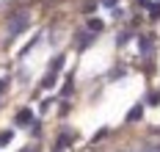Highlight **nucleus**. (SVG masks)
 I'll use <instances>...</instances> for the list:
<instances>
[{"label":"nucleus","instance_id":"nucleus-1","mask_svg":"<svg viewBox=\"0 0 160 152\" xmlns=\"http://www.w3.org/2000/svg\"><path fill=\"white\" fill-rule=\"evenodd\" d=\"M25 25H28V14H22V17H17L14 22L8 25V33H11V36H17L19 31H22V28H25Z\"/></svg>","mask_w":160,"mask_h":152},{"label":"nucleus","instance_id":"nucleus-2","mask_svg":"<svg viewBox=\"0 0 160 152\" xmlns=\"http://www.w3.org/2000/svg\"><path fill=\"white\" fill-rule=\"evenodd\" d=\"M141 114H144V108H141V105H135V108L127 114V122H138V119H141Z\"/></svg>","mask_w":160,"mask_h":152},{"label":"nucleus","instance_id":"nucleus-3","mask_svg":"<svg viewBox=\"0 0 160 152\" xmlns=\"http://www.w3.org/2000/svg\"><path fill=\"white\" fill-rule=\"evenodd\" d=\"M31 111H22V114H19V116H17V124H31Z\"/></svg>","mask_w":160,"mask_h":152},{"label":"nucleus","instance_id":"nucleus-4","mask_svg":"<svg viewBox=\"0 0 160 152\" xmlns=\"http://www.w3.org/2000/svg\"><path fill=\"white\" fill-rule=\"evenodd\" d=\"M8 141H11V133H3V135H0V144H8Z\"/></svg>","mask_w":160,"mask_h":152}]
</instances>
